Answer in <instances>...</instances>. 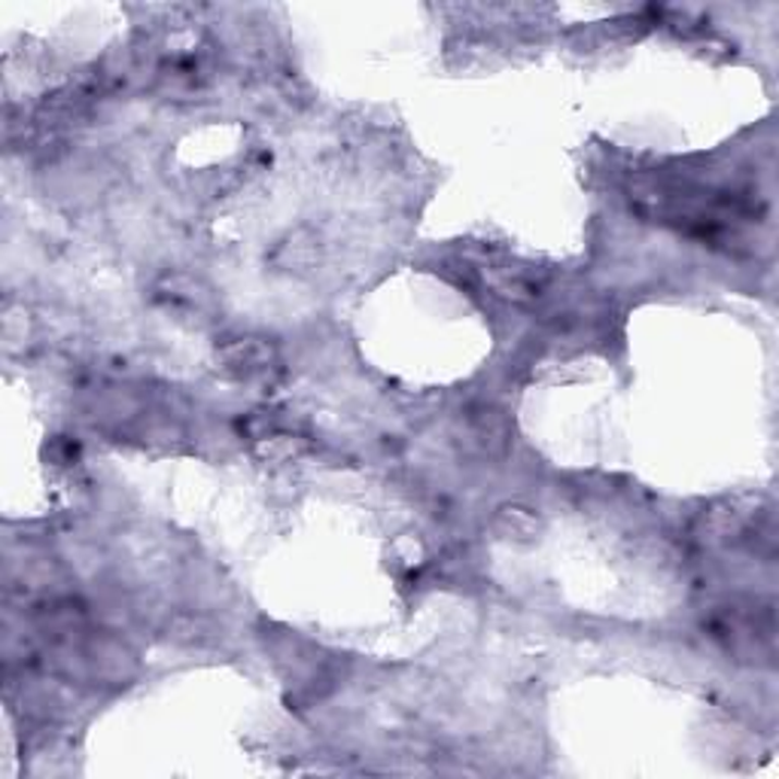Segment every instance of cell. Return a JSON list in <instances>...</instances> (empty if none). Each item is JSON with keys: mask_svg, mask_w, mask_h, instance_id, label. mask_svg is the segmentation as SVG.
Wrapping results in <instances>:
<instances>
[{"mask_svg": "<svg viewBox=\"0 0 779 779\" xmlns=\"http://www.w3.org/2000/svg\"><path fill=\"white\" fill-rule=\"evenodd\" d=\"M317 259V244L308 232H295L287 244H280V263L287 268H308Z\"/></svg>", "mask_w": 779, "mask_h": 779, "instance_id": "5b68a950", "label": "cell"}, {"mask_svg": "<svg viewBox=\"0 0 779 779\" xmlns=\"http://www.w3.org/2000/svg\"><path fill=\"white\" fill-rule=\"evenodd\" d=\"M308 451V441L299 439V436H280V433H271L259 439V454L265 460H278V463H290V460H299V457Z\"/></svg>", "mask_w": 779, "mask_h": 779, "instance_id": "277c9868", "label": "cell"}, {"mask_svg": "<svg viewBox=\"0 0 779 779\" xmlns=\"http://www.w3.org/2000/svg\"><path fill=\"white\" fill-rule=\"evenodd\" d=\"M494 530L500 533L502 539H515V543H533L543 530V521L539 515L530 509V506H521V502H509V506H500L497 515H494Z\"/></svg>", "mask_w": 779, "mask_h": 779, "instance_id": "3957f363", "label": "cell"}, {"mask_svg": "<svg viewBox=\"0 0 779 779\" xmlns=\"http://www.w3.org/2000/svg\"><path fill=\"white\" fill-rule=\"evenodd\" d=\"M217 360H220L222 372L232 378H256V375H265L278 366V351L265 339H235L222 344L217 351Z\"/></svg>", "mask_w": 779, "mask_h": 779, "instance_id": "7a4b0ae2", "label": "cell"}, {"mask_svg": "<svg viewBox=\"0 0 779 779\" xmlns=\"http://www.w3.org/2000/svg\"><path fill=\"white\" fill-rule=\"evenodd\" d=\"M463 433L470 441L472 451L485 457H500L509 448V436H512V424L506 412H500L490 402H478L472 405L466 417H463Z\"/></svg>", "mask_w": 779, "mask_h": 779, "instance_id": "6da1fadb", "label": "cell"}]
</instances>
